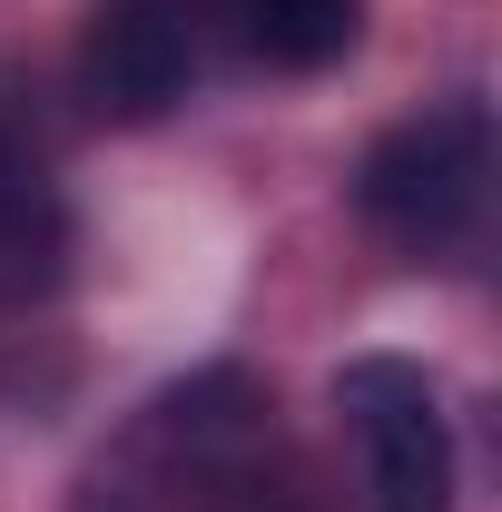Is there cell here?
I'll return each instance as SVG.
<instances>
[{"instance_id":"cell-2","label":"cell","mask_w":502,"mask_h":512,"mask_svg":"<svg viewBox=\"0 0 502 512\" xmlns=\"http://www.w3.org/2000/svg\"><path fill=\"white\" fill-rule=\"evenodd\" d=\"M335 404L365 444V493L375 512H453V424L424 365L404 355H355L335 375Z\"/></svg>"},{"instance_id":"cell-5","label":"cell","mask_w":502,"mask_h":512,"mask_svg":"<svg viewBox=\"0 0 502 512\" xmlns=\"http://www.w3.org/2000/svg\"><path fill=\"white\" fill-rule=\"evenodd\" d=\"M69 512H138V493H119V483H89V493H79Z\"/></svg>"},{"instance_id":"cell-1","label":"cell","mask_w":502,"mask_h":512,"mask_svg":"<svg viewBox=\"0 0 502 512\" xmlns=\"http://www.w3.org/2000/svg\"><path fill=\"white\" fill-rule=\"evenodd\" d=\"M483 197H493V119L483 99H443L424 119L384 128L355 168V207L365 227H384L404 256H443L483 227Z\"/></svg>"},{"instance_id":"cell-4","label":"cell","mask_w":502,"mask_h":512,"mask_svg":"<svg viewBox=\"0 0 502 512\" xmlns=\"http://www.w3.org/2000/svg\"><path fill=\"white\" fill-rule=\"evenodd\" d=\"M227 20H237L247 60H266V69H325L365 30L355 0H227Z\"/></svg>"},{"instance_id":"cell-3","label":"cell","mask_w":502,"mask_h":512,"mask_svg":"<svg viewBox=\"0 0 502 512\" xmlns=\"http://www.w3.org/2000/svg\"><path fill=\"white\" fill-rule=\"evenodd\" d=\"M197 79V40H188V10L178 0H99L89 40H79V89L99 119H168Z\"/></svg>"}]
</instances>
